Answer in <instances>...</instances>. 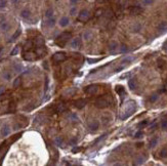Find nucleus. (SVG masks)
I'll list each match as a JSON object with an SVG mask.
<instances>
[{"label": "nucleus", "mask_w": 167, "mask_h": 166, "mask_svg": "<svg viewBox=\"0 0 167 166\" xmlns=\"http://www.w3.org/2000/svg\"><path fill=\"white\" fill-rule=\"evenodd\" d=\"M72 34L71 32H63L61 35H58L57 38L55 39V44L60 47H65L66 43L71 39Z\"/></svg>", "instance_id": "nucleus-1"}, {"label": "nucleus", "mask_w": 167, "mask_h": 166, "mask_svg": "<svg viewBox=\"0 0 167 166\" xmlns=\"http://www.w3.org/2000/svg\"><path fill=\"white\" fill-rule=\"evenodd\" d=\"M135 109H136V106H135V103L133 101H130L129 103H127L126 108H125V110L123 111V114L121 115V119L125 120V119H127L128 117H130V116L134 113Z\"/></svg>", "instance_id": "nucleus-2"}, {"label": "nucleus", "mask_w": 167, "mask_h": 166, "mask_svg": "<svg viewBox=\"0 0 167 166\" xmlns=\"http://www.w3.org/2000/svg\"><path fill=\"white\" fill-rule=\"evenodd\" d=\"M94 106L98 109H106V108L111 106V102L106 96H101L94 102Z\"/></svg>", "instance_id": "nucleus-3"}, {"label": "nucleus", "mask_w": 167, "mask_h": 166, "mask_svg": "<svg viewBox=\"0 0 167 166\" xmlns=\"http://www.w3.org/2000/svg\"><path fill=\"white\" fill-rule=\"evenodd\" d=\"M90 18H91V13L87 9H82L78 14V21L82 23H86L87 21H89Z\"/></svg>", "instance_id": "nucleus-4"}, {"label": "nucleus", "mask_w": 167, "mask_h": 166, "mask_svg": "<svg viewBox=\"0 0 167 166\" xmlns=\"http://www.w3.org/2000/svg\"><path fill=\"white\" fill-rule=\"evenodd\" d=\"M66 60H67V54L65 52H62V51L55 52L52 55V61L54 63H61V62H64Z\"/></svg>", "instance_id": "nucleus-5"}, {"label": "nucleus", "mask_w": 167, "mask_h": 166, "mask_svg": "<svg viewBox=\"0 0 167 166\" xmlns=\"http://www.w3.org/2000/svg\"><path fill=\"white\" fill-rule=\"evenodd\" d=\"M23 57H24V60H26V61H35L36 59H38L36 52H32L31 50L23 51Z\"/></svg>", "instance_id": "nucleus-6"}, {"label": "nucleus", "mask_w": 167, "mask_h": 166, "mask_svg": "<svg viewBox=\"0 0 167 166\" xmlns=\"http://www.w3.org/2000/svg\"><path fill=\"white\" fill-rule=\"evenodd\" d=\"M128 11H129V13L131 15H138V14H140L141 12L144 11V9H143V7L134 5V6H130L128 8Z\"/></svg>", "instance_id": "nucleus-7"}, {"label": "nucleus", "mask_w": 167, "mask_h": 166, "mask_svg": "<svg viewBox=\"0 0 167 166\" xmlns=\"http://www.w3.org/2000/svg\"><path fill=\"white\" fill-rule=\"evenodd\" d=\"M97 90H98L97 85L91 84V85H88V86H86V87L84 88V92H85L86 94L91 95V94H95V93L97 92Z\"/></svg>", "instance_id": "nucleus-8"}, {"label": "nucleus", "mask_w": 167, "mask_h": 166, "mask_svg": "<svg viewBox=\"0 0 167 166\" xmlns=\"http://www.w3.org/2000/svg\"><path fill=\"white\" fill-rule=\"evenodd\" d=\"M8 148H9V145H8L7 140H5V142L2 143V145L0 146V160H2L4 158L6 152L8 151Z\"/></svg>", "instance_id": "nucleus-9"}, {"label": "nucleus", "mask_w": 167, "mask_h": 166, "mask_svg": "<svg viewBox=\"0 0 167 166\" xmlns=\"http://www.w3.org/2000/svg\"><path fill=\"white\" fill-rule=\"evenodd\" d=\"M86 104H87V102L84 98H79V99H77V101L74 102V106L76 107L77 109H82V108H84L86 106Z\"/></svg>", "instance_id": "nucleus-10"}, {"label": "nucleus", "mask_w": 167, "mask_h": 166, "mask_svg": "<svg viewBox=\"0 0 167 166\" xmlns=\"http://www.w3.org/2000/svg\"><path fill=\"white\" fill-rule=\"evenodd\" d=\"M70 46L72 48H75V49H77L81 46V38L80 37H76V38H74L72 41H71V43H70Z\"/></svg>", "instance_id": "nucleus-11"}, {"label": "nucleus", "mask_w": 167, "mask_h": 166, "mask_svg": "<svg viewBox=\"0 0 167 166\" xmlns=\"http://www.w3.org/2000/svg\"><path fill=\"white\" fill-rule=\"evenodd\" d=\"M35 52L38 56V59H40V57H42L46 54V48L44 46H40V47H36L35 49Z\"/></svg>", "instance_id": "nucleus-12"}, {"label": "nucleus", "mask_w": 167, "mask_h": 166, "mask_svg": "<svg viewBox=\"0 0 167 166\" xmlns=\"http://www.w3.org/2000/svg\"><path fill=\"white\" fill-rule=\"evenodd\" d=\"M98 126H99V123L96 120H93V121H91V122L88 123V128L91 131H96L98 129Z\"/></svg>", "instance_id": "nucleus-13"}, {"label": "nucleus", "mask_w": 167, "mask_h": 166, "mask_svg": "<svg viewBox=\"0 0 167 166\" xmlns=\"http://www.w3.org/2000/svg\"><path fill=\"white\" fill-rule=\"evenodd\" d=\"M34 43L36 45V47H40V46H44V38L42 36H37L35 37Z\"/></svg>", "instance_id": "nucleus-14"}, {"label": "nucleus", "mask_w": 167, "mask_h": 166, "mask_svg": "<svg viewBox=\"0 0 167 166\" xmlns=\"http://www.w3.org/2000/svg\"><path fill=\"white\" fill-rule=\"evenodd\" d=\"M33 44H34V42H33L32 40H28L26 43H25L24 47H23V51H29L31 50V49L33 48Z\"/></svg>", "instance_id": "nucleus-15"}, {"label": "nucleus", "mask_w": 167, "mask_h": 166, "mask_svg": "<svg viewBox=\"0 0 167 166\" xmlns=\"http://www.w3.org/2000/svg\"><path fill=\"white\" fill-rule=\"evenodd\" d=\"M115 90H116V92L121 96V98L124 97V95H125V89H124V87L122 85H117L116 88H115Z\"/></svg>", "instance_id": "nucleus-16"}, {"label": "nucleus", "mask_w": 167, "mask_h": 166, "mask_svg": "<svg viewBox=\"0 0 167 166\" xmlns=\"http://www.w3.org/2000/svg\"><path fill=\"white\" fill-rule=\"evenodd\" d=\"M158 31H159L160 33H164L167 31V23L166 22H161L159 25H158V27H157Z\"/></svg>", "instance_id": "nucleus-17"}, {"label": "nucleus", "mask_w": 167, "mask_h": 166, "mask_svg": "<svg viewBox=\"0 0 167 166\" xmlns=\"http://www.w3.org/2000/svg\"><path fill=\"white\" fill-rule=\"evenodd\" d=\"M60 26L61 27H63V28H65V27H67L68 25L70 24V20H69V18H67V16H63V18L60 20Z\"/></svg>", "instance_id": "nucleus-18"}, {"label": "nucleus", "mask_w": 167, "mask_h": 166, "mask_svg": "<svg viewBox=\"0 0 167 166\" xmlns=\"http://www.w3.org/2000/svg\"><path fill=\"white\" fill-rule=\"evenodd\" d=\"M128 87L130 88V90H134L136 88V80L134 78H130L128 80Z\"/></svg>", "instance_id": "nucleus-19"}, {"label": "nucleus", "mask_w": 167, "mask_h": 166, "mask_svg": "<svg viewBox=\"0 0 167 166\" xmlns=\"http://www.w3.org/2000/svg\"><path fill=\"white\" fill-rule=\"evenodd\" d=\"M83 38H84L86 41L92 40V38H93V33L91 32V31H86L84 34H83Z\"/></svg>", "instance_id": "nucleus-20"}, {"label": "nucleus", "mask_w": 167, "mask_h": 166, "mask_svg": "<svg viewBox=\"0 0 167 166\" xmlns=\"http://www.w3.org/2000/svg\"><path fill=\"white\" fill-rule=\"evenodd\" d=\"M9 133H10V128H9V126H8V125H4V126L2 127V130H1L2 136H7V135H9Z\"/></svg>", "instance_id": "nucleus-21"}, {"label": "nucleus", "mask_w": 167, "mask_h": 166, "mask_svg": "<svg viewBox=\"0 0 167 166\" xmlns=\"http://www.w3.org/2000/svg\"><path fill=\"white\" fill-rule=\"evenodd\" d=\"M119 44L118 42H116V41H112V42L109 43V50L110 51H115L117 48H118Z\"/></svg>", "instance_id": "nucleus-22"}, {"label": "nucleus", "mask_w": 167, "mask_h": 166, "mask_svg": "<svg viewBox=\"0 0 167 166\" xmlns=\"http://www.w3.org/2000/svg\"><path fill=\"white\" fill-rule=\"evenodd\" d=\"M22 134H23V132H20V133H16V134H14L12 137H10L9 139L7 140V142H8V144H12V143H14L15 140H18V139H19V138L22 136Z\"/></svg>", "instance_id": "nucleus-23"}, {"label": "nucleus", "mask_w": 167, "mask_h": 166, "mask_svg": "<svg viewBox=\"0 0 167 166\" xmlns=\"http://www.w3.org/2000/svg\"><path fill=\"white\" fill-rule=\"evenodd\" d=\"M0 29H1L2 31H8V29H9V24H8L6 21H3L0 23Z\"/></svg>", "instance_id": "nucleus-24"}, {"label": "nucleus", "mask_w": 167, "mask_h": 166, "mask_svg": "<svg viewBox=\"0 0 167 166\" xmlns=\"http://www.w3.org/2000/svg\"><path fill=\"white\" fill-rule=\"evenodd\" d=\"M54 144H55L57 147H63V146H64V139H63V137L56 136V137L54 138Z\"/></svg>", "instance_id": "nucleus-25"}, {"label": "nucleus", "mask_w": 167, "mask_h": 166, "mask_svg": "<svg viewBox=\"0 0 167 166\" xmlns=\"http://www.w3.org/2000/svg\"><path fill=\"white\" fill-rule=\"evenodd\" d=\"M30 15H31V12L28 9H24V10L21 11V16L23 19H29Z\"/></svg>", "instance_id": "nucleus-26"}, {"label": "nucleus", "mask_w": 167, "mask_h": 166, "mask_svg": "<svg viewBox=\"0 0 167 166\" xmlns=\"http://www.w3.org/2000/svg\"><path fill=\"white\" fill-rule=\"evenodd\" d=\"M55 24V20L53 18H49V19H46L45 21V25L47 27H53Z\"/></svg>", "instance_id": "nucleus-27"}, {"label": "nucleus", "mask_w": 167, "mask_h": 166, "mask_svg": "<svg viewBox=\"0 0 167 166\" xmlns=\"http://www.w3.org/2000/svg\"><path fill=\"white\" fill-rule=\"evenodd\" d=\"M2 78H3L4 80H6V81H9V80L11 79V73H9L8 71L3 72V73H2Z\"/></svg>", "instance_id": "nucleus-28"}, {"label": "nucleus", "mask_w": 167, "mask_h": 166, "mask_svg": "<svg viewBox=\"0 0 167 166\" xmlns=\"http://www.w3.org/2000/svg\"><path fill=\"white\" fill-rule=\"evenodd\" d=\"M134 161H135V162H134L135 165H141V164L144 163V161H145V157H143V156H138V157H136V158H135Z\"/></svg>", "instance_id": "nucleus-29"}, {"label": "nucleus", "mask_w": 167, "mask_h": 166, "mask_svg": "<svg viewBox=\"0 0 167 166\" xmlns=\"http://www.w3.org/2000/svg\"><path fill=\"white\" fill-rule=\"evenodd\" d=\"M21 83H22V78H21V77L15 78V79H14V81H13V87H14V88L20 87Z\"/></svg>", "instance_id": "nucleus-30"}, {"label": "nucleus", "mask_w": 167, "mask_h": 166, "mask_svg": "<svg viewBox=\"0 0 167 166\" xmlns=\"http://www.w3.org/2000/svg\"><path fill=\"white\" fill-rule=\"evenodd\" d=\"M52 15H53V9L52 8H48V9L45 11V19L52 18Z\"/></svg>", "instance_id": "nucleus-31"}, {"label": "nucleus", "mask_w": 167, "mask_h": 166, "mask_svg": "<svg viewBox=\"0 0 167 166\" xmlns=\"http://www.w3.org/2000/svg\"><path fill=\"white\" fill-rule=\"evenodd\" d=\"M13 70L15 71V72H22V70H23V66L21 65V64H19V63H15L14 65H13Z\"/></svg>", "instance_id": "nucleus-32"}, {"label": "nucleus", "mask_w": 167, "mask_h": 166, "mask_svg": "<svg viewBox=\"0 0 167 166\" xmlns=\"http://www.w3.org/2000/svg\"><path fill=\"white\" fill-rule=\"evenodd\" d=\"M67 110V107L65 106V104H58L56 107V111L57 112H65Z\"/></svg>", "instance_id": "nucleus-33"}, {"label": "nucleus", "mask_w": 167, "mask_h": 166, "mask_svg": "<svg viewBox=\"0 0 167 166\" xmlns=\"http://www.w3.org/2000/svg\"><path fill=\"white\" fill-rule=\"evenodd\" d=\"M119 51L121 53H126L128 51V46L126 44H121L120 45V49H119Z\"/></svg>", "instance_id": "nucleus-34"}, {"label": "nucleus", "mask_w": 167, "mask_h": 166, "mask_svg": "<svg viewBox=\"0 0 167 166\" xmlns=\"http://www.w3.org/2000/svg\"><path fill=\"white\" fill-rule=\"evenodd\" d=\"M157 144H158V137L156 136V137H153L152 139H151V142H150V148H154V147H156L157 146Z\"/></svg>", "instance_id": "nucleus-35"}, {"label": "nucleus", "mask_w": 167, "mask_h": 166, "mask_svg": "<svg viewBox=\"0 0 167 166\" xmlns=\"http://www.w3.org/2000/svg\"><path fill=\"white\" fill-rule=\"evenodd\" d=\"M14 111H15V103L14 102H10L9 103V107H8V112L13 113Z\"/></svg>", "instance_id": "nucleus-36"}, {"label": "nucleus", "mask_w": 167, "mask_h": 166, "mask_svg": "<svg viewBox=\"0 0 167 166\" xmlns=\"http://www.w3.org/2000/svg\"><path fill=\"white\" fill-rule=\"evenodd\" d=\"M21 33H22V30H21V29H18V30H16V31H15V33H14V34L12 35V37H11L10 41H13V40H15L16 38H18V37L21 35Z\"/></svg>", "instance_id": "nucleus-37"}, {"label": "nucleus", "mask_w": 167, "mask_h": 166, "mask_svg": "<svg viewBox=\"0 0 167 166\" xmlns=\"http://www.w3.org/2000/svg\"><path fill=\"white\" fill-rule=\"evenodd\" d=\"M133 60H134V57H133V56H126V57H124V59L122 60V63H123V64L131 63Z\"/></svg>", "instance_id": "nucleus-38"}, {"label": "nucleus", "mask_w": 167, "mask_h": 166, "mask_svg": "<svg viewBox=\"0 0 167 166\" xmlns=\"http://www.w3.org/2000/svg\"><path fill=\"white\" fill-rule=\"evenodd\" d=\"M160 157L161 158H167V148H163L160 151Z\"/></svg>", "instance_id": "nucleus-39"}, {"label": "nucleus", "mask_w": 167, "mask_h": 166, "mask_svg": "<svg viewBox=\"0 0 167 166\" xmlns=\"http://www.w3.org/2000/svg\"><path fill=\"white\" fill-rule=\"evenodd\" d=\"M158 97H159V95H158V94H152L151 96H150V98H149V101L150 102H151V103H155L156 101H157V99H158Z\"/></svg>", "instance_id": "nucleus-40"}, {"label": "nucleus", "mask_w": 167, "mask_h": 166, "mask_svg": "<svg viewBox=\"0 0 167 166\" xmlns=\"http://www.w3.org/2000/svg\"><path fill=\"white\" fill-rule=\"evenodd\" d=\"M148 125V120H143L141 122H139L138 123V125H137V127L138 128H144L145 126H147Z\"/></svg>", "instance_id": "nucleus-41"}, {"label": "nucleus", "mask_w": 167, "mask_h": 166, "mask_svg": "<svg viewBox=\"0 0 167 166\" xmlns=\"http://www.w3.org/2000/svg\"><path fill=\"white\" fill-rule=\"evenodd\" d=\"M19 49H20L19 45L14 46V48L12 49V50H11V52H10V54H11V55H15V54H18V52H19Z\"/></svg>", "instance_id": "nucleus-42"}, {"label": "nucleus", "mask_w": 167, "mask_h": 166, "mask_svg": "<svg viewBox=\"0 0 167 166\" xmlns=\"http://www.w3.org/2000/svg\"><path fill=\"white\" fill-rule=\"evenodd\" d=\"M161 128H162L163 130L167 131V119H166V120H163V121L161 122Z\"/></svg>", "instance_id": "nucleus-43"}, {"label": "nucleus", "mask_w": 167, "mask_h": 166, "mask_svg": "<svg viewBox=\"0 0 167 166\" xmlns=\"http://www.w3.org/2000/svg\"><path fill=\"white\" fill-rule=\"evenodd\" d=\"M158 66H159V68L163 69L165 66H166V64H165V62H164L163 60H158Z\"/></svg>", "instance_id": "nucleus-44"}, {"label": "nucleus", "mask_w": 167, "mask_h": 166, "mask_svg": "<svg viewBox=\"0 0 167 166\" xmlns=\"http://www.w3.org/2000/svg\"><path fill=\"white\" fill-rule=\"evenodd\" d=\"M102 59H87V62L89 63V64H94V63H97V62H99Z\"/></svg>", "instance_id": "nucleus-45"}, {"label": "nucleus", "mask_w": 167, "mask_h": 166, "mask_svg": "<svg viewBox=\"0 0 167 166\" xmlns=\"http://www.w3.org/2000/svg\"><path fill=\"white\" fill-rule=\"evenodd\" d=\"M7 5V0H0V8H3Z\"/></svg>", "instance_id": "nucleus-46"}, {"label": "nucleus", "mask_w": 167, "mask_h": 166, "mask_svg": "<svg viewBox=\"0 0 167 166\" xmlns=\"http://www.w3.org/2000/svg\"><path fill=\"white\" fill-rule=\"evenodd\" d=\"M110 120H111L110 117H103V123L105 124V125H107V124L110 122Z\"/></svg>", "instance_id": "nucleus-47"}, {"label": "nucleus", "mask_w": 167, "mask_h": 166, "mask_svg": "<svg viewBox=\"0 0 167 166\" xmlns=\"http://www.w3.org/2000/svg\"><path fill=\"white\" fill-rule=\"evenodd\" d=\"M143 135H144V133H143V131H137L136 133H135V137L136 138H140V137H143Z\"/></svg>", "instance_id": "nucleus-48"}, {"label": "nucleus", "mask_w": 167, "mask_h": 166, "mask_svg": "<svg viewBox=\"0 0 167 166\" xmlns=\"http://www.w3.org/2000/svg\"><path fill=\"white\" fill-rule=\"evenodd\" d=\"M106 136H107V133H106V134H104V135H102L101 137H98V138H97V139L95 140V142H94V145H96L97 143H99V142H101V140H102V139H104V138H105Z\"/></svg>", "instance_id": "nucleus-49"}, {"label": "nucleus", "mask_w": 167, "mask_h": 166, "mask_svg": "<svg viewBox=\"0 0 167 166\" xmlns=\"http://www.w3.org/2000/svg\"><path fill=\"white\" fill-rule=\"evenodd\" d=\"M140 30V25H136V26L133 28V32H138Z\"/></svg>", "instance_id": "nucleus-50"}, {"label": "nucleus", "mask_w": 167, "mask_h": 166, "mask_svg": "<svg viewBox=\"0 0 167 166\" xmlns=\"http://www.w3.org/2000/svg\"><path fill=\"white\" fill-rule=\"evenodd\" d=\"M70 13H71L72 15H74L75 13H76V7H72L71 9H70Z\"/></svg>", "instance_id": "nucleus-51"}, {"label": "nucleus", "mask_w": 167, "mask_h": 166, "mask_svg": "<svg viewBox=\"0 0 167 166\" xmlns=\"http://www.w3.org/2000/svg\"><path fill=\"white\" fill-rule=\"evenodd\" d=\"M153 2H154V0H144V3H145V4H147V5L152 4Z\"/></svg>", "instance_id": "nucleus-52"}, {"label": "nucleus", "mask_w": 167, "mask_h": 166, "mask_svg": "<svg viewBox=\"0 0 167 166\" xmlns=\"http://www.w3.org/2000/svg\"><path fill=\"white\" fill-rule=\"evenodd\" d=\"M80 151H81V148H78V147L77 148H74L73 150H72L73 153H77V152H80Z\"/></svg>", "instance_id": "nucleus-53"}, {"label": "nucleus", "mask_w": 167, "mask_h": 166, "mask_svg": "<svg viewBox=\"0 0 167 166\" xmlns=\"http://www.w3.org/2000/svg\"><path fill=\"white\" fill-rule=\"evenodd\" d=\"M76 143H77V138H73V139L70 140V144L73 145V146H74V145H76Z\"/></svg>", "instance_id": "nucleus-54"}, {"label": "nucleus", "mask_w": 167, "mask_h": 166, "mask_svg": "<svg viewBox=\"0 0 167 166\" xmlns=\"http://www.w3.org/2000/svg\"><path fill=\"white\" fill-rule=\"evenodd\" d=\"M5 98H6V95L4 93H0V102L3 101V99H5Z\"/></svg>", "instance_id": "nucleus-55"}, {"label": "nucleus", "mask_w": 167, "mask_h": 166, "mask_svg": "<svg viewBox=\"0 0 167 166\" xmlns=\"http://www.w3.org/2000/svg\"><path fill=\"white\" fill-rule=\"evenodd\" d=\"M124 69V66H121V67H118L116 70H115V72H120V71H122Z\"/></svg>", "instance_id": "nucleus-56"}, {"label": "nucleus", "mask_w": 167, "mask_h": 166, "mask_svg": "<svg viewBox=\"0 0 167 166\" xmlns=\"http://www.w3.org/2000/svg\"><path fill=\"white\" fill-rule=\"evenodd\" d=\"M48 89V78H46L45 80V91Z\"/></svg>", "instance_id": "nucleus-57"}, {"label": "nucleus", "mask_w": 167, "mask_h": 166, "mask_svg": "<svg viewBox=\"0 0 167 166\" xmlns=\"http://www.w3.org/2000/svg\"><path fill=\"white\" fill-rule=\"evenodd\" d=\"M79 2V0H70V3L71 4H76Z\"/></svg>", "instance_id": "nucleus-58"}, {"label": "nucleus", "mask_w": 167, "mask_h": 166, "mask_svg": "<svg viewBox=\"0 0 167 166\" xmlns=\"http://www.w3.org/2000/svg\"><path fill=\"white\" fill-rule=\"evenodd\" d=\"M163 49L164 50H167V40L163 43Z\"/></svg>", "instance_id": "nucleus-59"}, {"label": "nucleus", "mask_w": 167, "mask_h": 166, "mask_svg": "<svg viewBox=\"0 0 167 166\" xmlns=\"http://www.w3.org/2000/svg\"><path fill=\"white\" fill-rule=\"evenodd\" d=\"M3 91H4V87L0 86V93H3Z\"/></svg>", "instance_id": "nucleus-60"}, {"label": "nucleus", "mask_w": 167, "mask_h": 166, "mask_svg": "<svg viewBox=\"0 0 167 166\" xmlns=\"http://www.w3.org/2000/svg\"><path fill=\"white\" fill-rule=\"evenodd\" d=\"M2 51H3V47H2V46H0V54H1Z\"/></svg>", "instance_id": "nucleus-61"}, {"label": "nucleus", "mask_w": 167, "mask_h": 166, "mask_svg": "<svg viewBox=\"0 0 167 166\" xmlns=\"http://www.w3.org/2000/svg\"><path fill=\"white\" fill-rule=\"evenodd\" d=\"M143 146V143H139V144H137V147H141Z\"/></svg>", "instance_id": "nucleus-62"}, {"label": "nucleus", "mask_w": 167, "mask_h": 166, "mask_svg": "<svg viewBox=\"0 0 167 166\" xmlns=\"http://www.w3.org/2000/svg\"><path fill=\"white\" fill-rule=\"evenodd\" d=\"M11 1L14 2V3H16V2H18V0H11Z\"/></svg>", "instance_id": "nucleus-63"}]
</instances>
